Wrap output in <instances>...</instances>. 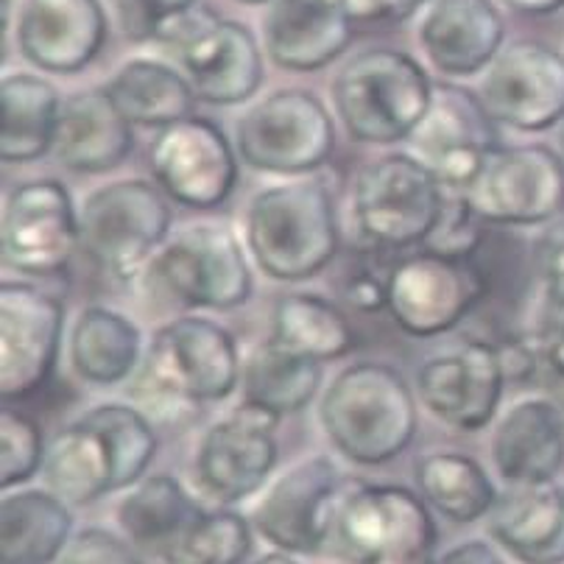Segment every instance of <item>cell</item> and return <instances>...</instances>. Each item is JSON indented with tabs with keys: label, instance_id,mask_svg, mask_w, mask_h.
<instances>
[{
	"label": "cell",
	"instance_id": "ffe728a7",
	"mask_svg": "<svg viewBox=\"0 0 564 564\" xmlns=\"http://www.w3.org/2000/svg\"><path fill=\"white\" fill-rule=\"evenodd\" d=\"M180 62L196 96L216 107L240 104L263 82V54L243 23L213 14L180 45Z\"/></svg>",
	"mask_w": 564,
	"mask_h": 564
},
{
	"label": "cell",
	"instance_id": "4fadbf2b",
	"mask_svg": "<svg viewBox=\"0 0 564 564\" xmlns=\"http://www.w3.org/2000/svg\"><path fill=\"white\" fill-rule=\"evenodd\" d=\"M65 311L48 291L29 282L0 289V394L25 400L43 389L56 367Z\"/></svg>",
	"mask_w": 564,
	"mask_h": 564
},
{
	"label": "cell",
	"instance_id": "836d02e7",
	"mask_svg": "<svg viewBox=\"0 0 564 564\" xmlns=\"http://www.w3.org/2000/svg\"><path fill=\"white\" fill-rule=\"evenodd\" d=\"M416 480L427 503L453 522H475L492 514L498 489L487 469L462 453H433L416 467Z\"/></svg>",
	"mask_w": 564,
	"mask_h": 564
},
{
	"label": "cell",
	"instance_id": "52a82bcc",
	"mask_svg": "<svg viewBox=\"0 0 564 564\" xmlns=\"http://www.w3.org/2000/svg\"><path fill=\"white\" fill-rule=\"evenodd\" d=\"M425 503L394 484L355 489L338 506V542L358 564L431 562L436 522Z\"/></svg>",
	"mask_w": 564,
	"mask_h": 564
},
{
	"label": "cell",
	"instance_id": "c3c4849f",
	"mask_svg": "<svg viewBox=\"0 0 564 564\" xmlns=\"http://www.w3.org/2000/svg\"><path fill=\"white\" fill-rule=\"evenodd\" d=\"M556 405L564 411V378H558V402Z\"/></svg>",
	"mask_w": 564,
	"mask_h": 564
},
{
	"label": "cell",
	"instance_id": "8992f818",
	"mask_svg": "<svg viewBox=\"0 0 564 564\" xmlns=\"http://www.w3.org/2000/svg\"><path fill=\"white\" fill-rule=\"evenodd\" d=\"M336 127L327 107L307 90L271 93L238 123L243 163L265 174H307L330 160Z\"/></svg>",
	"mask_w": 564,
	"mask_h": 564
},
{
	"label": "cell",
	"instance_id": "4316f807",
	"mask_svg": "<svg viewBox=\"0 0 564 564\" xmlns=\"http://www.w3.org/2000/svg\"><path fill=\"white\" fill-rule=\"evenodd\" d=\"M48 492L67 506H87L118 489L115 453L107 436L85 416L51 438L43 462Z\"/></svg>",
	"mask_w": 564,
	"mask_h": 564
},
{
	"label": "cell",
	"instance_id": "d590c367",
	"mask_svg": "<svg viewBox=\"0 0 564 564\" xmlns=\"http://www.w3.org/2000/svg\"><path fill=\"white\" fill-rule=\"evenodd\" d=\"M252 551V529L235 511H202L163 551L165 564H240Z\"/></svg>",
	"mask_w": 564,
	"mask_h": 564
},
{
	"label": "cell",
	"instance_id": "9c48e42d",
	"mask_svg": "<svg viewBox=\"0 0 564 564\" xmlns=\"http://www.w3.org/2000/svg\"><path fill=\"white\" fill-rule=\"evenodd\" d=\"M445 196L422 160L389 154L367 165L355 185V224L378 247L402 249L431 235Z\"/></svg>",
	"mask_w": 564,
	"mask_h": 564
},
{
	"label": "cell",
	"instance_id": "f35d334b",
	"mask_svg": "<svg viewBox=\"0 0 564 564\" xmlns=\"http://www.w3.org/2000/svg\"><path fill=\"white\" fill-rule=\"evenodd\" d=\"M120 34L132 43H151L163 31L182 18L185 12L198 7V0H109Z\"/></svg>",
	"mask_w": 564,
	"mask_h": 564
},
{
	"label": "cell",
	"instance_id": "ba28073f",
	"mask_svg": "<svg viewBox=\"0 0 564 564\" xmlns=\"http://www.w3.org/2000/svg\"><path fill=\"white\" fill-rule=\"evenodd\" d=\"M464 198L480 221L547 224L564 213V160L547 145H495Z\"/></svg>",
	"mask_w": 564,
	"mask_h": 564
},
{
	"label": "cell",
	"instance_id": "1f68e13d",
	"mask_svg": "<svg viewBox=\"0 0 564 564\" xmlns=\"http://www.w3.org/2000/svg\"><path fill=\"white\" fill-rule=\"evenodd\" d=\"M73 369L98 386L127 380L140 360V330L123 313L87 307L70 336Z\"/></svg>",
	"mask_w": 564,
	"mask_h": 564
},
{
	"label": "cell",
	"instance_id": "603a6c76",
	"mask_svg": "<svg viewBox=\"0 0 564 564\" xmlns=\"http://www.w3.org/2000/svg\"><path fill=\"white\" fill-rule=\"evenodd\" d=\"M352 25L327 0H274L263 23L265 51L285 70H318L349 48Z\"/></svg>",
	"mask_w": 564,
	"mask_h": 564
},
{
	"label": "cell",
	"instance_id": "7a4b0ae2",
	"mask_svg": "<svg viewBox=\"0 0 564 564\" xmlns=\"http://www.w3.org/2000/svg\"><path fill=\"white\" fill-rule=\"evenodd\" d=\"M436 85L414 56L369 48L349 59L333 82L338 118L360 143L391 145L411 138L433 104Z\"/></svg>",
	"mask_w": 564,
	"mask_h": 564
},
{
	"label": "cell",
	"instance_id": "44dd1931",
	"mask_svg": "<svg viewBox=\"0 0 564 564\" xmlns=\"http://www.w3.org/2000/svg\"><path fill=\"white\" fill-rule=\"evenodd\" d=\"M107 12L101 0H25L18 20V45L40 70H85L104 48Z\"/></svg>",
	"mask_w": 564,
	"mask_h": 564
},
{
	"label": "cell",
	"instance_id": "5b68a950",
	"mask_svg": "<svg viewBox=\"0 0 564 564\" xmlns=\"http://www.w3.org/2000/svg\"><path fill=\"white\" fill-rule=\"evenodd\" d=\"M78 227L87 258L112 276L129 280L169 238L171 207L149 182H112L87 198Z\"/></svg>",
	"mask_w": 564,
	"mask_h": 564
},
{
	"label": "cell",
	"instance_id": "d6986e66",
	"mask_svg": "<svg viewBox=\"0 0 564 564\" xmlns=\"http://www.w3.org/2000/svg\"><path fill=\"white\" fill-rule=\"evenodd\" d=\"M506 369L492 344H464L420 367V394L433 416L458 431H480L500 405Z\"/></svg>",
	"mask_w": 564,
	"mask_h": 564
},
{
	"label": "cell",
	"instance_id": "9a60e30c",
	"mask_svg": "<svg viewBox=\"0 0 564 564\" xmlns=\"http://www.w3.org/2000/svg\"><path fill=\"white\" fill-rule=\"evenodd\" d=\"M341 473L325 456L296 464L269 489L254 509V529L285 553L322 551L336 531Z\"/></svg>",
	"mask_w": 564,
	"mask_h": 564
},
{
	"label": "cell",
	"instance_id": "4dcf8cb0",
	"mask_svg": "<svg viewBox=\"0 0 564 564\" xmlns=\"http://www.w3.org/2000/svg\"><path fill=\"white\" fill-rule=\"evenodd\" d=\"M271 341L300 358L325 364L355 347V330L325 296L289 294L276 302L271 316Z\"/></svg>",
	"mask_w": 564,
	"mask_h": 564
},
{
	"label": "cell",
	"instance_id": "2e32d148",
	"mask_svg": "<svg viewBox=\"0 0 564 564\" xmlns=\"http://www.w3.org/2000/svg\"><path fill=\"white\" fill-rule=\"evenodd\" d=\"M484 107L492 120L520 132H542L564 120V56L522 40L498 54L484 78Z\"/></svg>",
	"mask_w": 564,
	"mask_h": 564
},
{
	"label": "cell",
	"instance_id": "b9f144b4",
	"mask_svg": "<svg viewBox=\"0 0 564 564\" xmlns=\"http://www.w3.org/2000/svg\"><path fill=\"white\" fill-rule=\"evenodd\" d=\"M536 269L551 302H564V213L547 221L536 240Z\"/></svg>",
	"mask_w": 564,
	"mask_h": 564
},
{
	"label": "cell",
	"instance_id": "7c38bea8",
	"mask_svg": "<svg viewBox=\"0 0 564 564\" xmlns=\"http://www.w3.org/2000/svg\"><path fill=\"white\" fill-rule=\"evenodd\" d=\"M156 182L193 210H216L232 196L238 163L227 134L207 118H185L160 129L151 145Z\"/></svg>",
	"mask_w": 564,
	"mask_h": 564
},
{
	"label": "cell",
	"instance_id": "ab89813d",
	"mask_svg": "<svg viewBox=\"0 0 564 564\" xmlns=\"http://www.w3.org/2000/svg\"><path fill=\"white\" fill-rule=\"evenodd\" d=\"M480 218L475 216L467 198H445L442 213L425 238L427 252L447 254V258H473L480 240Z\"/></svg>",
	"mask_w": 564,
	"mask_h": 564
},
{
	"label": "cell",
	"instance_id": "7402d4cb",
	"mask_svg": "<svg viewBox=\"0 0 564 564\" xmlns=\"http://www.w3.org/2000/svg\"><path fill=\"white\" fill-rule=\"evenodd\" d=\"M506 23L495 0H433L420 25V43L436 70L473 76L492 65Z\"/></svg>",
	"mask_w": 564,
	"mask_h": 564
},
{
	"label": "cell",
	"instance_id": "bcb514c9",
	"mask_svg": "<svg viewBox=\"0 0 564 564\" xmlns=\"http://www.w3.org/2000/svg\"><path fill=\"white\" fill-rule=\"evenodd\" d=\"M503 3L522 14H551L564 7V0H503Z\"/></svg>",
	"mask_w": 564,
	"mask_h": 564
},
{
	"label": "cell",
	"instance_id": "6da1fadb",
	"mask_svg": "<svg viewBox=\"0 0 564 564\" xmlns=\"http://www.w3.org/2000/svg\"><path fill=\"white\" fill-rule=\"evenodd\" d=\"M322 425L344 458L364 467H380L394 462L414 442V394L389 364H355L327 389Z\"/></svg>",
	"mask_w": 564,
	"mask_h": 564
},
{
	"label": "cell",
	"instance_id": "cb8c5ba5",
	"mask_svg": "<svg viewBox=\"0 0 564 564\" xmlns=\"http://www.w3.org/2000/svg\"><path fill=\"white\" fill-rule=\"evenodd\" d=\"M492 462L509 487L545 484L564 467V411L551 400H522L500 420Z\"/></svg>",
	"mask_w": 564,
	"mask_h": 564
},
{
	"label": "cell",
	"instance_id": "f546056e",
	"mask_svg": "<svg viewBox=\"0 0 564 564\" xmlns=\"http://www.w3.org/2000/svg\"><path fill=\"white\" fill-rule=\"evenodd\" d=\"M107 93L129 123L149 129H165L176 120L191 118L196 90L185 73L165 62L132 59L109 78Z\"/></svg>",
	"mask_w": 564,
	"mask_h": 564
},
{
	"label": "cell",
	"instance_id": "277c9868",
	"mask_svg": "<svg viewBox=\"0 0 564 564\" xmlns=\"http://www.w3.org/2000/svg\"><path fill=\"white\" fill-rule=\"evenodd\" d=\"M235 338L210 318L182 316L154 333L134 397H163V411L218 402L238 386Z\"/></svg>",
	"mask_w": 564,
	"mask_h": 564
},
{
	"label": "cell",
	"instance_id": "60d3db41",
	"mask_svg": "<svg viewBox=\"0 0 564 564\" xmlns=\"http://www.w3.org/2000/svg\"><path fill=\"white\" fill-rule=\"evenodd\" d=\"M62 564H143L127 540L107 529L78 531L62 553Z\"/></svg>",
	"mask_w": 564,
	"mask_h": 564
},
{
	"label": "cell",
	"instance_id": "30bf717a",
	"mask_svg": "<svg viewBox=\"0 0 564 564\" xmlns=\"http://www.w3.org/2000/svg\"><path fill=\"white\" fill-rule=\"evenodd\" d=\"M487 294V276L473 258L422 252L386 274V307L400 330L416 338L442 336Z\"/></svg>",
	"mask_w": 564,
	"mask_h": 564
},
{
	"label": "cell",
	"instance_id": "e575fe53",
	"mask_svg": "<svg viewBox=\"0 0 564 564\" xmlns=\"http://www.w3.org/2000/svg\"><path fill=\"white\" fill-rule=\"evenodd\" d=\"M322 383V369L316 360L300 358L274 341L263 344L252 352L243 369V391L247 400L271 414H294L316 397Z\"/></svg>",
	"mask_w": 564,
	"mask_h": 564
},
{
	"label": "cell",
	"instance_id": "d4e9b609",
	"mask_svg": "<svg viewBox=\"0 0 564 564\" xmlns=\"http://www.w3.org/2000/svg\"><path fill=\"white\" fill-rule=\"evenodd\" d=\"M54 151L59 163L76 174H104L127 160L132 151V123L107 87L76 93L62 104Z\"/></svg>",
	"mask_w": 564,
	"mask_h": 564
},
{
	"label": "cell",
	"instance_id": "83f0119b",
	"mask_svg": "<svg viewBox=\"0 0 564 564\" xmlns=\"http://www.w3.org/2000/svg\"><path fill=\"white\" fill-rule=\"evenodd\" d=\"M73 517L65 500L43 489L3 498L0 511V564H51L70 542Z\"/></svg>",
	"mask_w": 564,
	"mask_h": 564
},
{
	"label": "cell",
	"instance_id": "8d00e7d4",
	"mask_svg": "<svg viewBox=\"0 0 564 564\" xmlns=\"http://www.w3.org/2000/svg\"><path fill=\"white\" fill-rule=\"evenodd\" d=\"M85 420L93 422L107 436L109 447H112L115 469H118V489L138 484L140 475L149 469L156 447H160L149 420L140 411L129 409V405H118V402L87 411Z\"/></svg>",
	"mask_w": 564,
	"mask_h": 564
},
{
	"label": "cell",
	"instance_id": "8fae6325",
	"mask_svg": "<svg viewBox=\"0 0 564 564\" xmlns=\"http://www.w3.org/2000/svg\"><path fill=\"white\" fill-rule=\"evenodd\" d=\"M151 271L187 307L232 311L252 296V271L238 238L213 224L182 229L156 254Z\"/></svg>",
	"mask_w": 564,
	"mask_h": 564
},
{
	"label": "cell",
	"instance_id": "681fc988",
	"mask_svg": "<svg viewBox=\"0 0 564 564\" xmlns=\"http://www.w3.org/2000/svg\"><path fill=\"white\" fill-rule=\"evenodd\" d=\"M240 3H249V7H263V3H274V0H240Z\"/></svg>",
	"mask_w": 564,
	"mask_h": 564
},
{
	"label": "cell",
	"instance_id": "3957f363",
	"mask_svg": "<svg viewBox=\"0 0 564 564\" xmlns=\"http://www.w3.org/2000/svg\"><path fill=\"white\" fill-rule=\"evenodd\" d=\"M252 258L274 280L316 276L338 252L336 207L322 182H289L258 193L247 216Z\"/></svg>",
	"mask_w": 564,
	"mask_h": 564
},
{
	"label": "cell",
	"instance_id": "e0dca14e",
	"mask_svg": "<svg viewBox=\"0 0 564 564\" xmlns=\"http://www.w3.org/2000/svg\"><path fill=\"white\" fill-rule=\"evenodd\" d=\"M280 416L243 402L202 438L196 469L202 487L221 503L249 498L265 484L276 464L274 427Z\"/></svg>",
	"mask_w": 564,
	"mask_h": 564
},
{
	"label": "cell",
	"instance_id": "f907efd6",
	"mask_svg": "<svg viewBox=\"0 0 564 564\" xmlns=\"http://www.w3.org/2000/svg\"><path fill=\"white\" fill-rule=\"evenodd\" d=\"M409 564H433V562H409Z\"/></svg>",
	"mask_w": 564,
	"mask_h": 564
},
{
	"label": "cell",
	"instance_id": "74e56055",
	"mask_svg": "<svg viewBox=\"0 0 564 564\" xmlns=\"http://www.w3.org/2000/svg\"><path fill=\"white\" fill-rule=\"evenodd\" d=\"M45 462L43 433L34 420L14 409L0 414V484L12 489L29 480Z\"/></svg>",
	"mask_w": 564,
	"mask_h": 564
},
{
	"label": "cell",
	"instance_id": "7bdbcfd3",
	"mask_svg": "<svg viewBox=\"0 0 564 564\" xmlns=\"http://www.w3.org/2000/svg\"><path fill=\"white\" fill-rule=\"evenodd\" d=\"M349 23H400L425 0H327Z\"/></svg>",
	"mask_w": 564,
	"mask_h": 564
},
{
	"label": "cell",
	"instance_id": "ee69618b",
	"mask_svg": "<svg viewBox=\"0 0 564 564\" xmlns=\"http://www.w3.org/2000/svg\"><path fill=\"white\" fill-rule=\"evenodd\" d=\"M536 347H540V355L545 358L547 367L558 378H564V302H553L551 311L545 313Z\"/></svg>",
	"mask_w": 564,
	"mask_h": 564
},
{
	"label": "cell",
	"instance_id": "f6af8a7d",
	"mask_svg": "<svg viewBox=\"0 0 564 564\" xmlns=\"http://www.w3.org/2000/svg\"><path fill=\"white\" fill-rule=\"evenodd\" d=\"M433 564H503V558L487 542H464V545H456Z\"/></svg>",
	"mask_w": 564,
	"mask_h": 564
},
{
	"label": "cell",
	"instance_id": "ac0fdd59",
	"mask_svg": "<svg viewBox=\"0 0 564 564\" xmlns=\"http://www.w3.org/2000/svg\"><path fill=\"white\" fill-rule=\"evenodd\" d=\"M411 140L420 151L416 160L431 169L438 185L467 191L484 156L495 149L492 115L464 87L438 85L431 109Z\"/></svg>",
	"mask_w": 564,
	"mask_h": 564
},
{
	"label": "cell",
	"instance_id": "5bb4252c",
	"mask_svg": "<svg viewBox=\"0 0 564 564\" xmlns=\"http://www.w3.org/2000/svg\"><path fill=\"white\" fill-rule=\"evenodd\" d=\"M82 247L73 198L56 180L14 187L3 213V254L31 276L62 274Z\"/></svg>",
	"mask_w": 564,
	"mask_h": 564
},
{
	"label": "cell",
	"instance_id": "484cf974",
	"mask_svg": "<svg viewBox=\"0 0 564 564\" xmlns=\"http://www.w3.org/2000/svg\"><path fill=\"white\" fill-rule=\"evenodd\" d=\"M492 536L525 564H564V487H509L492 509Z\"/></svg>",
	"mask_w": 564,
	"mask_h": 564
},
{
	"label": "cell",
	"instance_id": "d6a6232c",
	"mask_svg": "<svg viewBox=\"0 0 564 564\" xmlns=\"http://www.w3.org/2000/svg\"><path fill=\"white\" fill-rule=\"evenodd\" d=\"M202 506L171 475H151L123 498L118 509L120 529L138 547L163 556L165 547L202 514Z\"/></svg>",
	"mask_w": 564,
	"mask_h": 564
},
{
	"label": "cell",
	"instance_id": "f1b7e54d",
	"mask_svg": "<svg viewBox=\"0 0 564 564\" xmlns=\"http://www.w3.org/2000/svg\"><path fill=\"white\" fill-rule=\"evenodd\" d=\"M3 163H34L54 149L62 104L54 85L31 73H12L0 87Z\"/></svg>",
	"mask_w": 564,
	"mask_h": 564
},
{
	"label": "cell",
	"instance_id": "7dc6e473",
	"mask_svg": "<svg viewBox=\"0 0 564 564\" xmlns=\"http://www.w3.org/2000/svg\"><path fill=\"white\" fill-rule=\"evenodd\" d=\"M254 564H296L294 556H289V553L282 551V553H265L263 558H258Z\"/></svg>",
	"mask_w": 564,
	"mask_h": 564
},
{
	"label": "cell",
	"instance_id": "816d5d0a",
	"mask_svg": "<svg viewBox=\"0 0 564 564\" xmlns=\"http://www.w3.org/2000/svg\"><path fill=\"white\" fill-rule=\"evenodd\" d=\"M562 145H564V132H562Z\"/></svg>",
	"mask_w": 564,
	"mask_h": 564
}]
</instances>
